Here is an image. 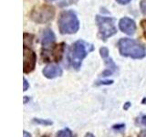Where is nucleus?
Wrapping results in <instances>:
<instances>
[{"label": "nucleus", "mask_w": 146, "mask_h": 137, "mask_svg": "<svg viewBox=\"0 0 146 137\" xmlns=\"http://www.w3.org/2000/svg\"><path fill=\"white\" fill-rule=\"evenodd\" d=\"M119 51L125 57L143 59L146 56V49L138 41L131 39H121L118 42Z\"/></svg>", "instance_id": "nucleus-1"}, {"label": "nucleus", "mask_w": 146, "mask_h": 137, "mask_svg": "<svg viewBox=\"0 0 146 137\" xmlns=\"http://www.w3.org/2000/svg\"><path fill=\"white\" fill-rule=\"evenodd\" d=\"M58 29L61 34H73L79 30L80 22L76 14L71 10L60 13L58 20Z\"/></svg>", "instance_id": "nucleus-2"}, {"label": "nucleus", "mask_w": 146, "mask_h": 137, "mask_svg": "<svg viewBox=\"0 0 146 137\" xmlns=\"http://www.w3.org/2000/svg\"><path fill=\"white\" fill-rule=\"evenodd\" d=\"M88 52L89 50L87 49V45L83 41H76L74 44L71 45L68 50V59L70 65L75 70H79L82 61L86 58Z\"/></svg>", "instance_id": "nucleus-3"}, {"label": "nucleus", "mask_w": 146, "mask_h": 137, "mask_svg": "<svg viewBox=\"0 0 146 137\" xmlns=\"http://www.w3.org/2000/svg\"><path fill=\"white\" fill-rule=\"evenodd\" d=\"M96 21H97V25L99 27V37L100 39L105 41L110 37L117 33V29L114 24L113 18L97 16Z\"/></svg>", "instance_id": "nucleus-4"}, {"label": "nucleus", "mask_w": 146, "mask_h": 137, "mask_svg": "<svg viewBox=\"0 0 146 137\" xmlns=\"http://www.w3.org/2000/svg\"><path fill=\"white\" fill-rule=\"evenodd\" d=\"M55 9L49 5H41L35 7L30 14L31 19L38 24H44L53 19Z\"/></svg>", "instance_id": "nucleus-5"}, {"label": "nucleus", "mask_w": 146, "mask_h": 137, "mask_svg": "<svg viewBox=\"0 0 146 137\" xmlns=\"http://www.w3.org/2000/svg\"><path fill=\"white\" fill-rule=\"evenodd\" d=\"M64 49H65V43L53 45L51 47L45 46L41 51V58L45 62H58L62 59Z\"/></svg>", "instance_id": "nucleus-6"}, {"label": "nucleus", "mask_w": 146, "mask_h": 137, "mask_svg": "<svg viewBox=\"0 0 146 137\" xmlns=\"http://www.w3.org/2000/svg\"><path fill=\"white\" fill-rule=\"evenodd\" d=\"M24 52H23V58H24V63H23V70L25 73H29L34 70L36 62V55L35 51L30 47H27L24 44Z\"/></svg>", "instance_id": "nucleus-7"}, {"label": "nucleus", "mask_w": 146, "mask_h": 137, "mask_svg": "<svg viewBox=\"0 0 146 137\" xmlns=\"http://www.w3.org/2000/svg\"><path fill=\"white\" fill-rule=\"evenodd\" d=\"M119 27H120V29L122 32H124L125 34L128 35H133L136 30L135 22L129 17L121 18L120 20V23H119Z\"/></svg>", "instance_id": "nucleus-8"}, {"label": "nucleus", "mask_w": 146, "mask_h": 137, "mask_svg": "<svg viewBox=\"0 0 146 137\" xmlns=\"http://www.w3.org/2000/svg\"><path fill=\"white\" fill-rule=\"evenodd\" d=\"M43 74L48 79H54V78L61 76L62 70L58 66L56 65H50L46 67L43 70Z\"/></svg>", "instance_id": "nucleus-9"}, {"label": "nucleus", "mask_w": 146, "mask_h": 137, "mask_svg": "<svg viewBox=\"0 0 146 137\" xmlns=\"http://www.w3.org/2000/svg\"><path fill=\"white\" fill-rule=\"evenodd\" d=\"M55 40H56V37H55L52 30L46 29L43 31L42 37H41V41H42V44L44 47L45 46L52 45L55 42Z\"/></svg>", "instance_id": "nucleus-10"}, {"label": "nucleus", "mask_w": 146, "mask_h": 137, "mask_svg": "<svg viewBox=\"0 0 146 137\" xmlns=\"http://www.w3.org/2000/svg\"><path fill=\"white\" fill-rule=\"evenodd\" d=\"M72 135H73L72 132L70 129H68V128L58 132V134H57V136H61V137H70V136H72Z\"/></svg>", "instance_id": "nucleus-11"}, {"label": "nucleus", "mask_w": 146, "mask_h": 137, "mask_svg": "<svg viewBox=\"0 0 146 137\" xmlns=\"http://www.w3.org/2000/svg\"><path fill=\"white\" fill-rule=\"evenodd\" d=\"M34 122L38 123V124L45 125V126L52 124V122H51V121H49V120H44V119H38V118H36V119H34Z\"/></svg>", "instance_id": "nucleus-12"}, {"label": "nucleus", "mask_w": 146, "mask_h": 137, "mask_svg": "<svg viewBox=\"0 0 146 137\" xmlns=\"http://www.w3.org/2000/svg\"><path fill=\"white\" fill-rule=\"evenodd\" d=\"M100 56L103 59H106L109 57V50L107 48H102L100 49Z\"/></svg>", "instance_id": "nucleus-13"}, {"label": "nucleus", "mask_w": 146, "mask_h": 137, "mask_svg": "<svg viewBox=\"0 0 146 137\" xmlns=\"http://www.w3.org/2000/svg\"><path fill=\"white\" fill-rule=\"evenodd\" d=\"M141 27H143V36L145 37V39H146V19L141 20Z\"/></svg>", "instance_id": "nucleus-14"}, {"label": "nucleus", "mask_w": 146, "mask_h": 137, "mask_svg": "<svg viewBox=\"0 0 146 137\" xmlns=\"http://www.w3.org/2000/svg\"><path fill=\"white\" fill-rule=\"evenodd\" d=\"M141 9L144 14H146V0H143L141 2Z\"/></svg>", "instance_id": "nucleus-15"}, {"label": "nucleus", "mask_w": 146, "mask_h": 137, "mask_svg": "<svg viewBox=\"0 0 146 137\" xmlns=\"http://www.w3.org/2000/svg\"><path fill=\"white\" fill-rule=\"evenodd\" d=\"M29 88V82L27 81V80L26 79H24L23 80V90L24 91H26L27 89Z\"/></svg>", "instance_id": "nucleus-16"}, {"label": "nucleus", "mask_w": 146, "mask_h": 137, "mask_svg": "<svg viewBox=\"0 0 146 137\" xmlns=\"http://www.w3.org/2000/svg\"><path fill=\"white\" fill-rule=\"evenodd\" d=\"M112 83V80H107V81H99L97 82V85L100 84H111Z\"/></svg>", "instance_id": "nucleus-17"}, {"label": "nucleus", "mask_w": 146, "mask_h": 137, "mask_svg": "<svg viewBox=\"0 0 146 137\" xmlns=\"http://www.w3.org/2000/svg\"><path fill=\"white\" fill-rule=\"evenodd\" d=\"M140 122L141 124H143L146 126V116H143L141 119H140Z\"/></svg>", "instance_id": "nucleus-18"}, {"label": "nucleus", "mask_w": 146, "mask_h": 137, "mask_svg": "<svg viewBox=\"0 0 146 137\" xmlns=\"http://www.w3.org/2000/svg\"><path fill=\"white\" fill-rule=\"evenodd\" d=\"M116 1L118 2V3H120V4H121V5H125V4H128L129 3L131 0H116Z\"/></svg>", "instance_id": "nucleus-19"}, {"label": "nucleus", "mask_w": 146, "mask_h": 137, "mask_svg": "<svg viewBox=\"0 0 146 137\" xmlns=\"http://www.w3.org/2000/svg\"><path fill=\"white\" fill-rule=\"evenodd\" d=\"M24 136H31V134H29V132H27L26 131H24V134H23Z\"/></svg>", "instance_id": "nucleus-20"}, {"label": "nucleus", "mask_w": 146, "mask_h": 137, "mask_svg": "<svg viewBox=\"0 0 146 137\" xmlns=\"http://www.w3.org/2000/svg\"><path fill=\"white\" fill-rule=\"evenodd\" d=\"M130 105H131V104H130L129 102H127V103H126V105H125V106H124V109H125V110H127L128 108L130 107Z\"/></svg>", "instance_id": "nucleus-21"}, {"label": "nucleus", "mask_w": 146, "mask_h": 137, "mask_svg": "<svg viewBox=\"0 0 146 137\" xmlns=\"http://www.w3.org/2000/svg\"><path fill=\"white\" fill-rule=\"evenodd\" d=\"M140 136H146V131H145V132H141V134H140Z\"/></svg>", "instance_id": "nucleus-22"}, {"label": "nucleus", "mask_w": 146, "mask_h": 137, "mask_svg": "<svg viewBox=\"0 0 146 137\" xmlns=\"http://www.w3.org/2000/svg\"><path fill=\"white\" fill-rule=\"evenodd\" d=\"M47 1H53V0H47Z\"/></svg>", "instance_id": "nucleus-23"}]
</instances>
